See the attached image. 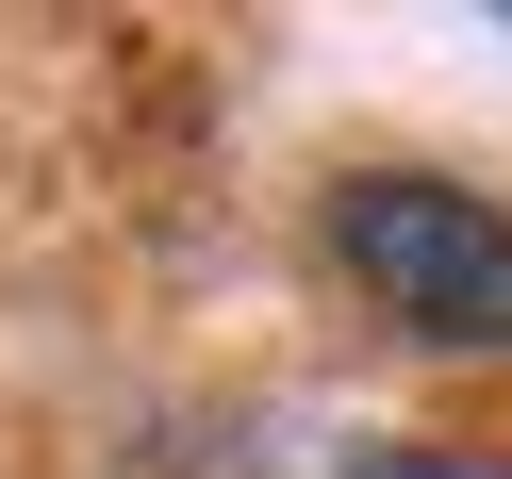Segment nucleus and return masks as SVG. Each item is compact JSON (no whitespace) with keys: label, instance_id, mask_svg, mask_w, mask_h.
<instances>
[{"label":"nucleus","instance_id":"f257e3e1","mask_svg":"<svg viewBox=\"0 0 512 479\" xmlns=\"http://www.w3.org/2000/svg\"><path fill=\"white\" fill-rule=\"evenodd\" d=\"M331 248H347V281H364L397 331H430V347H512V215H496V199L380 166V182L331 199Z\"/></svg>","mask_w":512,"mask_h":479},{"label":"nucleus","instance_id":"f03ea898","mask_svg":"<svg viewBox=\"0 0 512 479\" xmlns=\"http://www.w3.org/2000/svg\"><path fill=\"white\" fill-rule=\"evenodd\" d=\"M364 479H446V463H364Z\"/></svg>","mask_w":512,"mask_h":479}]
</instances>
